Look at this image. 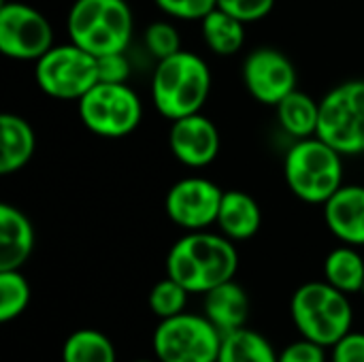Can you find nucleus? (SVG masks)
<instances>
[{"instance_id":"obj_1","label":"nucleus","mask_w":364,"mask_h":362,"mask_svg":"<svg viewBox=\"0 0 364 362\" xmlns=\"http://www.w3.org/2000/svg\"><path fill=\"white\" fill-rule=\"evenodd\" d=\"M237 269L239 254L235 241L207 230L183 235L166 256V275L179 282L190 294H205L235 280Z\"/></svg>"},{"instance_id":"obj_2","label":"nucleus","mask_w":364,"mask_h":362,"mask_svg":"<svg viewBox=\"0 0 364 362\" xmlns=\"http://www.w3.org/2000/svg\"><path fill=\"white\" fill-rule=\"evenodd\" d=\"M211 92V70L192 51H177L158 60L151 77V98L160 115L175 122L200 113Z\"/></svg>"},{"instance_id":"obj_3","label":"nucleus","mask_w":364,"mask_h":362,"mask_svg":"<svg viewBox=\"0 0 364 362\" xmlns=\"http://www.w3.org/2000/svg\"><path fill=\"white\" fill-rule=\"evenodd\" d=\"M290 316L301 337L333 348L354 324V309L346 292L324 282H307L292 294Z\"/></svg>"},{"instance_id":"obj_4","label":"nucleus","mask_w":364,"mask_h":362,"mask_svg":"<svg viewBox=\"0 0 364 362\" xmlns=\"http://www.w3.org/2000/svg\"><path fill=\"white\" fill-rule=\"evenodd\" d=\"M66 30L75 45L96 58L119 53L132 38V11L126 0H75Z\"/></svg>"},{"instance_id":"obj_5","label":"nucleus","mask_w":364,"mask_h":362,"mask_svg":"<svg viewBox=\"0 0 364 362\" xmlns=\"http://www.w3.org/2000/svg\"><path fill=\"white\" fill-rule=\"evenodd\" d=\"M343 156L318 137L299 139L286 154L284 177L294 196L324 205L343 186Z\"/></svg>"},{"instance_id":"obj_6","label":"nucleus","mask_w":364,"mask_h":362,"mask_svg":"<svg viewBox=\"0 0 364 362\" xmlns=\"http://www.w3.org/2000/svg\"><path fill=\"white\" fill-rule=\"evenodd\" d=\"M318 139L341 156L364 154V81L354 79L333 87L320 100Z\"/></svg>"},{"instance_id":"obj_7","label":"nucleus","mask_w":364,"mask_h":362,"mask_svg":"<svg viewBox=\"0 0 364 362\" xmlns=\"http://www.w3.org/2000/svg\"><path fill=\"white\" fill-rule=\"evenodd\" d=\"M77 102L83 126L105 139H122L134 132L143 117L141 98L126 83L98 81Z\"/></svg>"},{"instance_id":"obj_8","label":"nucleus","mask_w":364,"mask_h":362,"mask_svg":"<svg viewBox=\"0 0 364 362\" xmlns=\"http://www.w3.org/2000/svg\"><path fill=\"white\" fill-rule=\"evenodd\" d=\"M151 346L160 362H218L222 333L205 314L183 312L158 322Z\"/></svg>"},{"instance_id":"obj_9","label":"nucleus","mask_w":364,"mask_h":362,"mask_svg":"<svg viewBox=\"0 0 364 362\" xmlns=\"http://www.w3.org/2000/svg\"><path fill=\"white\" fill-rule=\"evenodd\" d=\"M34 77L38 87L58 100H79L98 81V58L75 45H53L36 60Z\"/></svg>"},{"instance_id":"obj_10","label":"nucleus","mask_w":364,"mask_h":362,"mask_svg":"<svg viewBox=\"0 0 364 362\" xmlns=\"http://www.w3.org/2000/svg\"><path fill=\"white\" fill-rule=\"evenodd\" d=\"M53 47L49 19L26 2L0 6V51L11 60L36 62Z\"/></svg>"},{"instance_id":"obj_11","label":"nucleus","mask_w":364,"mask_h":362,"mask_svg":"<svg viewBox=\"0 0 364 362\" xmlns=\"http://www.w3.org/2000/svg\"><path fill=\"white\" fill-rule=\"evenodd\" d=\"M224 192L205 177H186L177 181L164 201L166 215L179 228L192 230H207L218 222L220 205Z\"/></svg>"},{"instance_id":"obj_12","label":"nucleus","mask_w":364,"mask_h":362,"mask_svg":"<svg viewBox=\"0 0 364 362\" xmlns=\"http://www.w3.org/2000/svg\"><path fill=\"white\" fill-rule=\"evenodd\" d=\"M243 83L258 102L277 107L296 90V70L286 53L273 47H260L243 62Z\"/></svg>"},{"instance_id":"obj_13","label":"nucleus","mask_w":364,"mask_h":362,"mask_svg":"<svg viewBox=\"0 0 364 362\" xmlns=\"http://www.w3.org/2000/svg\"><path fill=\"white\" fill-rule=\"evenodd\" d=\"M168 145L181 164L190 169H203L211 164L220 154V132L209 117L194 113L173 122Z\"/></svg>"},{"instance_id":"obj_14","label":"nucleus","mask_w":364,"mask_h":362,"mask_svg":"<svg viewBox=\"0 0 364 362\" xmlns=\"http://www.w3.org/2000/svg\"><path fill=\"white\" fill-rule=\"evenodd\" d=\"M328 230L346 245H364V186H341L324 203Z\"/></svg>"},{"instance_id":"obj_15","label":"nucleus","mask_w":364,"mask_h":362,"mask_svg":"<svg viewBox=\"0 0 364 362\" xmlns=\"http://www.w3.org/2000/svg\"><path fill=\"white\" fill-rule=\"evenodd\" d=\"M34 252V226L23 211L0 205V271H19Z\"/></svg>"},{"instance_id":"obj_16","label":"nucleus","mask_w":364,"mask_h":362,"mask_svg":"<svg viewBox=\"0 0 364 362\" xmlns=\"http://www.w3.org/2000/svg\"><path fill=\"white\" fill-rule=\"evenodd\" d=\"M203 297V314L222 333V337L247 326L250 297L235 280L211 288Z\"/></svg>"},{"instance_id":"obj_17","label":"nucleus","mask_w":364,"mask_h":362,"mask_svg":"<svg viewBox=\"0 0 364 362\" xmlns=\"http://www.w3.org/2000/svg\"><path fill=\"white\" fill-rule=\"evenodd\" d=\"M224 237L230 241H247L256 237L262 224V211L254 196L241 190H226L222 196L218 222Z\"/></svg>"},{"instance_id":"obj_18","label":"nucleus","mask_w":364,"mask_h":362,"mask_svg":"<svg viewBox=\"0 0 364 362\" xmlns=\"http://www.w3.org/2000/svg\"><path fill=\"white\" fill-rule=\"evenodd\" d=\"M0 145V173L11 175L21 171L32 160L36 149V134L23 117L15 113H2Z\"/></svg>"},{"instance_id":"obj_19","label":"nucleus","mask_w":364,"mask_h":362,"mask_svg":"<svg viewBox=\"0 0 364 362\" xmlns=\"http://www.w3.org/2000/svg\"><path fill=\"white\" fill-rule=\"evenodd\" d=\"M277 119L284 132L294 139H309L318 134L320 122V102L307 96L301 90L290 92L277 107Z\"/></svg>"},{"instance_id":"obj_20","label":"nucleus","mask_w":364,"mask_h":362,"mask_svg":"<svg viewBox=\"0 0 364 362\" xmlns=\"http://www.w3.org/2000/svg\"><path fill=\"white\" fill-rule=\"evenodd\" d=\"M218 362H279V352L264 335L243 326L222 337Z\"/></svg>"},{"instance_id":"obj_21","label":"nucleus","mask_w":364,"mask_h":362,"mask_svg":"<svg viewBox=\"0 0 364 362\" xmlns=\"http://www.w3.org/2000/svg\"><path fill=\"white\" fill-rule=\"evenodd\" d=\"M324 280L346 294H363L364 258L354 245L333 250L324 260Z\"/></svg>"},{"instance_id":"obj_22","label":"nucleus","mask_w":364,"mask_h":362,"mask_svg":"<svg viewBox=\"0 0 364 362\" xmlns=\"http://www.w3.org/2000/svg\"><path fill=\"white\" fill-rule=\"evenodd\" d=\"M200 32L207 47L218 55H235L245 43V23L218 6L200 19Z\"/></svg>"},{"instance_id":"obj_23","label":"nucleus","mask_w":364,"mask_h":362,"mask_svg":"<svg viewBox=\"0 0 364 362\" xmlns=\"http://www.w3.org/2000/svg\"><path fill=\"white\" fill-rule=\"evenodd\" d=\"M62 362H117L113 341L96 329L70 333L62 346Z\"/></svg>"},{"instance_id":"obj_24","label":"nucleus","mask_w":364,"mask_h":362,"mask_svg":"<svg viewBox=\"0 0 364 362\" xmlns=\"http://www.w3.org/2000/svg\"><path fill=\"white\" fill-rule=\"evenodd\" d=\"M30 284L19 271H0V322L17 320L30 303Z\"/></svg>"},{"instance_id":"obj_25","label":"nucleus","mask_w":364,"mask_h":362,"mask_svg":"<svg viewBox=\"0 0 364 362\" xmlns=\"http://www.w3.org/2000/svg\"><path fill=\"white\" fill-rule=\"evenodd\" d=\"M188 297H190V292L179 282H175L173 277L166 275L151 288V292L147 297V305L156 318L166 320V318H173V316H179L186 312Z\"/></svg>"},{"instance_id":"obj_26","label":"nucleus","mask_w":364,"mask_h":362,"mask_svg":"<svg viewBox=\"0 0 364 362\" xmlns=\"http://www.w3.org/2000/svg\"><path fill=\"white\" fill-rule=\"evenodd\" d=\"M143 41H145V49L156 60H164V58L181 51L179 32L168 21H154V23H149L145 34H143Z\"/></svg>"},{"instance_id":"obj_27","label":"nucleus","mask_w":364,"mask_h":362,"mask_svg":"<svg viewBox=\"0 0 364 362\" xmlns=\"http://www.w3.org/2000/svg\"><path fill=\"white\" fill-rule=\"evenodd\" d=\"M275 6V0H218V9L226 11L243 23L264 19Z\"/></svg>"},{"instance_id":"obj_28","label":"nucleus","mask_w":364,"mask_h":362,"mask_svg":"<svg viewBox=\"0 0 364 362\" xmlns=\"http://www.w3.org/2000/svg\"><path fill=\"white\" fill-rule=\"evenodd\" d=\"M154 2L168 17H177V19H203L218 6V0H154Z\"/></svg>"},{"instance_id":"obj_29","label":"nucleus","mask_w":364,"mask_h":362,"mask_svg":"<svg viewBox=\"0 0 364 362\" xmlns=\"http://www.w3.org/2000/svg\"><path fill=\"white\" fill-rule=\"evenodd\" d=\"M326 350L328 348L301 337L279 352V362H331Z\"/></svg>"},{"instance_id":"obj_30","label":"nucleus","mask_w":364,"mask_h":362,"mask_svg":"<svg viewBox=\"0 0 364 362\" xmlns=\"http://www.w3.org/2000/svg\"><path fill=\"white\" fill-rule=\"evenodd\" d=\"M98 77L105 83H126L130 77V62L124 55V51L100 55L98 58Z\"/></svg>"},{"instance_id":"obj_31","label":"nucleus","mask_w":364,"mask_h":362,"mask_svg":"<svg viewBox=\"0 0 364 362\" xmlns=\"http://www.w3.org/2000/svg\"><path fill=\"white\" fill-rule=\"evenodd\" d=\"M331 362H364V333L350 331L331 348Z\"/></svg>"},{"instance_id":"obj_32","label":"nucleus","mask_w":364,"mask_h":362,"mask_svg":"<svg viewBox=\"0 0 364 362\" xmlns=\"http://www.w3.org/2000/svg\"><path fill=\"white\" fill-rule=\"evenodd\" d=\"M132 362H160V361H158V358H156V361H147V358H141V361H132Z\"/></svg>"},{"instance_id":"obj_33","label":"nucleus","mask_w":364,"mask_h":362,"mask_svg":"<svg viewBox=\"0 0 364 362\" xmlns=\"http://www.w3.org/2000/svg\"><path fill=\"white\" fill-rule=\"evenodd\" d=\"M363 297H364V288H363Z\"/></svg>"}]
</instances>
